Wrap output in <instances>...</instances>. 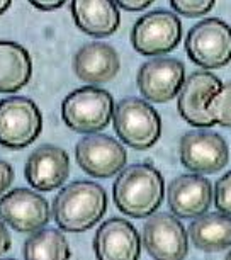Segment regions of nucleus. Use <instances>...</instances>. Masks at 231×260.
Returning <instances> with one entry per match:
<instances>
[{
    "label": "nucleus",
    "mask_w": 231,
    "mask_h": 260,
    "mask_svg": "<svg viewBox=\"0 0 231 260\" xmlns=\"http://www.w3.org/2000/svg\"><path fill=\"white\" fill-rule=\"evenodd\" d=\"M112 196L121 213L131 218H150L163 201V177L150 164L129 165L116 179Z\"/></svg>",
    "instance_id": "obj_1"
},
{
    "label": "nucleus",
    "mask_w": 231,
    "mask_h": 260,
    "mask_svg": "<svg viewBox=\"0 0 231 260\" xmlns=\"http://www.w3.org/2000/svg\"><path fill=\"white\" fill-rule=\"evenodd\" d=\"M106 211V190L88 180L72 182L53 201V218L63 232H87L101 221Z\"/></svg>",
    "instance_id": "obj_2"
},
{
    "label": "nucleus",
    "mask_w": 231,
    "mask_h": 260,
    "mask_svg": "<svg viewBox=\"0 0 231 260\" xmlns=\"http://www.w3.org/2000/svg\"><path fill=\"white\" fill-rule=\"evenodd\" d=\"M114 99L99 87H82L70 92L61 104L65 124L77 133H97L109 126L114 112Z\"/></svg>",
    "instance_id": "obj_3"
},
{
    "label": "nucleus",
    "mask_w": 231,
    "mask_h": 260,
    "mask_svg": "<svg viewBox=\"0 0 231 260\" xmlns=\"http://www.w3.org/2000/svg\"><path fill=\"white\" fill-rule=\"evenodd\" d=\"M114 131L122 143L135 150L151 148L161 135L160 114L145 99L126 97L112 112Z\"/></svg>",
    "instance_id": "obj_4"
},
{
    "label": "nucleus",
    "mask_w": 231,
    "mask_h": 260,
    "mask_svg": "<svg viewBox=\"0 0 231 260\" xmlns=\"http://www.w3.org/2000/svg\"><path fill=\"white\" fill-rule=\"evenodd\" d=\"M185 51L195 65L214 70L231 61V27L218 17H209L190 27Z\"/></svg>",
    "instance_id": "obj_5"
},
{
    "label": "nucleus",
    "mask_w": 231,
    "mask_h": 260,
    "mask_svg": "<svg viewBox=\"0 0 231 260\" xmlns=\"http://www.w3.org/2000/svg\"><path fill=\"white\" fill-rule=\"evenodd\" d=\"M43 116L29 97L0 101V145L11 150L26 148L41 135Z\"/></svg>",
    "instance_id": "obj_6"
},
{
    "label": "nucleus",
    "mask_w": 231,
    "mask_h": 260,
    "mask_svg": "<svg viewBox=\"0 0 231 260\" xmlns=\"http://www.w3.org/2000/svg\"><path fill=\"white\" fill-rule=\"evenodd\" d=\"M182 39V22L174 12L153 11L140 17L131 31V43L138 53L156 56L174 51Z\"/></svg>",
    "instance_id": "obj_7"
},
{
    "label": "nucleus",
    "mask_w": 231,
    "mask_h": 260,
    "mask_svg": "<svg viewBox=\"0 0 231 260\" xmlns=\"http://www.w3.org/2000/svg\"><path fill=\"white\" fill-rule=\"evenodd\" d=\"M77 164L95 179H109L119 174L127 161V153L119 141L107 135H87L77 143Z\"/></svg>",
    "instance_id": "obj_8"
},
{
    "label": "nucleus",
    "mask_w": 231,
    "mask_h": 260,
    "mask_svg": "<svg viewBox=\"0 0 231 260\" xmlns=\"http://www.w3.org/2000/svg\"><path fill=\"white\" fill-rule=\"evenodd\" d=\"M185 82V67L177 58L158 56L141 65L136 83L146 101L163 104L179 95Z\"/></svg>",
    "instance_id": "obj_9"
},
{
    "label": "nucleus",
    "mask_w": 231,
    "mask_h": 260,
    "mask_svg": "<svg viewBox=\"0 0 231 260\" xmlns=\"http://www.w3.org/2000/svg\"><path fill=\"white\" fill-rule=\"evenodd\" d=\"M0 219L21 233H36L51 219L50 204L31 189H14L0 199Z\"/></svg>",
    "instance_id": "obj_10"
},
{
    "label": "nucleus",
    "mask_w": 231,
    "mask_h": 260,
    "mask_svg": "<svg viewBox=\"0 0 231 260\" xmlns=\"http://www.w3.org/2000/svg\"><path fill=\"white\" fill-rule=\"evenodd\" d=\"M143 245L155 260H184L189 253L187 232L169 213H158L146 219Z\"/></svg>",
    "instance_id": "obj_11"
},
{
    "label": "nucleus",
    "mask_w": 231,
    "mask_h": 260,
    "mask_svg": "<svg viewBox=\"0 0 231 260\" xmlns=\"http://www.w3.org/2000/svg\"><path fill=\"white\" fill-rule=\"evenodd\" d=\"M180 161L195 174H216L228 164V146L213 131H189L180 140Z\"/></svg>",
    "instance_id": "obj_12"
},
{
    "label": "nucleus",
    "mask_w": 231,
    "mask_h": 260,
    "mask_svg": "<svg viewBox=\"0 0 231 260\" xmlns=\"http://www.w3.org/2000/svg\"><path fill=\"white\" fill-rule=\"evenodd\" d=\"M221 85L223 82L211 72L201 70L189 75L182 85L179 101H177L180 116L190 126L195 127L214 126L206 107H208V102L213 99V95L221 89Z\"/></svg>",
    "instance_id": "obj_13"
},
{
    "label": "nucleus",
    "mask_w": 231,
    "mask_h": 260,
    "mask_svg": "<svg viewBox=\"0 0 231 260\" xmlns=\"http://www.w3.org/2000/svg\"><path fill=\"white\" fill-rule=\"evenodd\" d=\"M94 252L97 260H140L141 237L127 219L111 218L97 230Z\"/></svg>",
    "instance_id": "obj_14"
},
{
    "label": "nucleus",
    "mask_w": 231,
    "mask_h": 260,
    "mask_svg": "<svg viewBox=\"0 0 231 260\" xmlns=\"http://www.w3.org/2000/svg\"><path fill=\"white\" fill-rule=\"evenodd\" d=\"M26 180L36 190L50 192L68 179L70 174V158L63 148L55 145H43L29 155L26 161Z\"/></svg>",
    "instance_id": "obj_15"
},
{
    "label": "nucleus",
    "mask_w": 231,
    "mask_h": 260,
    "mask_svg": "<svg viewBox=\"0 0 231 260\" xmlns=\"http://www.w3.org/2000/svg\"><path fill=\"white\" fill-rule=\"evenodd\" d=\"M167 201L172 213L179 218L192 219L206 214L213 201V185L197 174L179 175L169 185Z\"/></svg>",
    "instance_id": "obj_16"
},
{
    "label": "nucleus",
    "mask_w": 231,
    "mask_h": 260,
    "mask_svg": "<svg viewBox=\"0 0 231 260\" xmlns=\"http://www.w3.org/2000/svg\"><path fill=\"white\" fill-rule=\"evenodd\" d=\"M121 61L117 51L107 43L94 41L83 45L73 56V70L87 83H106L119 72Z\"/></svg>",
    "instance_id": "obj_17"
},
{
    "label": "nucleus",
    "mask_w": 231,
    "mask_h": 260,
    "mask_svg": "<svg viewBox=\"0 0 231 260\" xmlns=\"http://www.w3.org/2000/svg\"><path fill=\"white\" fill-rule=\"evenodd\" d=\"M72 14L78 29L95 38L111 36L121 24L119 9L109 0H75L72 2Z\"/></svg>",
    "instance_id": "obj_18"
},
{
    "label": "nucleus",
    "mask_w": 231,
    "mask_h": 260,
    "mask_svg": "<svg viewBox=\"0 0 231 260\" xmlns=\"http://www.w3.org/2000/svg\"><path fill=\"white\" fill-rule=\"evenodd\" d=\"M32 61L27 50L14 41H0V92L14 94L31 80Z\"/></svg>",
    "instance_id": "obj_19"
},
{
    "label": "nucleus",
    "mask_w": 231,
    "mask_h": 260,
    "mask_svg": "<svg viewBox=\"0 0 231 260\" xmlns=\"http://www.w3.org/2000/svg\"><path fill=\"white\" fill-rule=\"evenodd\" d=\"M187 235L203 252H221L231 247V218L223 213L203 214L190 223Z\"/></svg>",
    "instance_id": "obj_20"
},
{
    "label": "nucleus",
    "mask_w": 231,
    "mask_h": 260,
    "mask_svg": "<svg viewBox=\"0 0 231 260\" xmlns=\"http://www.w3.org/2000/svg\"><path fill=\"white\" fill-rule=\"evenodd\" d=\"M70 245L60 230L43 228L24 243V260H70Z\"/></svg>",
    "instance_id": "obj_21"
},
{
    "label": "nucleus",
    "mask_w": 231,
    "mask_h": 260,
    "mask_svg": "<svg viewBox=\"0 0 231 260\" xmlns=\"http://www.w3.org/2000/svg\"><path fill=\"white\" fill-rule=\"evenodd\" d=\"M206 109L214 124L231 127V80L221 85V89L208 102Z\"/></svg>",
    "instance_id": "obj_22"
},
{
    "label": "nucleus",
    "mask_w": 231,
    "mask_h": 260,
    "mask_svg": "<svg viewBox=\"0 0 231 260\" xmlns=\"http://www.w3.org/2000/svg\"><path fill=\"white\" fill-rule=\"evenodd\" d=\"M170 6L177 14H182L185 17H199L213 11L214 2L213 0H172Z\"/></svg>",
    "instance_id": "obj_23"
},
{
    "label": "nucleus",
    "mask_w": 231,
    "mask_h": 260,
    "mask_svg": "<svg viewBox=\"0 0 231 260\" xmlns=\"http://www.w3.org/2000/svg\"><path fill=\"white\" fill-rule=\"evenodd\" d=\"M214 204L223 213L231 218V172L223 175L218 182H216L214 189Z\"/></svg>",
    "instance_id": "obj_24"
},
{
    "label": "nucleus",
    "mask_w": 231,
    "mask_h": 260,
    "mask_svg": "<svg viewBox=\"0 0 231 260\" xmlns=\"http://www.w3.org/2000/svg\"><path fill=\"white\" fill-rule=\"evenodd\" d=\"M12 180H14L12 165L4 160H0V194H4L9 187H11Z\"/></svg>",
    "instance_id": "obj_25"
},
{
    "label": "nucleus",
    "mask_w": 231,
    "mask_h": 260,
    "mask_svg": "<svg viewBox=\"0 0 231 260\" xmlns=\"http://www.w3.org/2000/svg\"><path fill=\"white\" fill-rule=\"evenodd\" d=\"M117 9H124V11H143V9L151 6V0H119L116 2Z\"/></svg>",
    "instance_id": "obj_26"
},
{
    "label": "nucleus",
    "mask_w": 231,
    "mask_h": 260,
    "mask_svg": "<svg viewBox=\"0 0 231 260\" xmlns=\"http://www.w3.org/2000/svg\"><path fill=\"white\" fill-rule=\"evenodd\" d=\"M31 6L39 11H55L65 6V0H32Z\"/></svg>",
    "instance_id": "obj_27"
},
{
    "label": "nucleus",
    "mask_w": 231,
    "mask_h": 260,
    "mask_svg": "<svg viewBox=\"0 0 231 260\" xmlns=\"http://www.w3.org/2000/svg\"><path fill=\"white\" fill-rule=\"evenodd\" d=\"M11 243H12L11 233L7 232L6 224H4V221L0 219V257H2L7 250H11Z\"/></svg>",
    "instance_id": "obj_28"
},
{
    "label": "nucleus",
    "mask_w": 231,
    "mask_h": 260,
    "mask_svg": "<svg viewBox=\"0 0 231 260\" xmlns=\"http://www.w3.org/2000/svg\"><path fill=\"white\" fill-rule=\"evenodd\" d=\"M9 7H11V2H9V0H0V16H2Z\"/></svg>",
    "instance_id": "obj_29"
},
{
    "label": "nucleus",
    "mask_w": 231,
    "mask_h": 260,
    "mask_svg": "<svg viewBox=\"0 0 231 260\" xmlns=\"http://www.w3.org/2000/svg\"><path fill=\"white\" fill-rule=\"evenodd\" d=\"M224 260H231V250L228 252V255H226V258H224Z\"/></svg>",
    "instance_id": "obj_30"
},
{
    "label": "nucleus",
    "mask_w": 231,
    "mask_h": 260,
    "mask_svg": "<svg viewBox=\"0 0 231 260\" xmlns=\"http://www.w3.org/2000/svg\"><path fill=\"white\" fill-rule=\"evenodd\" d=\"M7 260H14V258H7Z\"/></svg>",
    "instance_id": "obj_31"
}]
</instances>
